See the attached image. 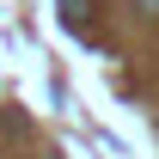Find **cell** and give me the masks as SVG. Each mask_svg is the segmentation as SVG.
Instances as JSON below:
<instances>
[]
</instances>
